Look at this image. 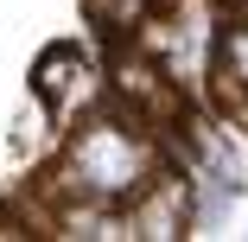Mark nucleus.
Returning <instances> with one entry per match:
<instances>
[{"label":"nucleus","instance_id":"2","mask_svg":"<svg viewBox=\"0 0 248 242\" xmlns=\"http://www.w3.org/2000/svg\"><path fill=\"white\" fill-rule=\"evenodd\" d=\"M83 19L95 26V38L115 45V38H134L146 19H153V0H77Z\"/></svg>","mask_w":248,"mask_h":242},{"label":"nucleus","instance_id":"3","mask_svg":"<svg viewBox=\"0 0 248 242\" xmlns=\"http://www.w3.org/2000/svg\"><path fill=\"white\" fill-rule=\"evenodd\" d=\"M210 115H217L229 134H242V140H248V83H242V89H229V96H223V102H217Z\"/></svg>","mask_w":248,"mask_h":242},{"label":"nucleus","instance_id":"1","mask_svg":"<svg viewBox=\"0 0 248 242\" xmlns=\"http://www.w3.org/2000/svg\"><path fill=\"white\" fill-rule=\"evenodd\" d=\"M121 217H127V242H185L191 236V172L153 166L146 185L121 204Z\"/></svg>","mask_w":248,"mask_h":242}]
</instances>
